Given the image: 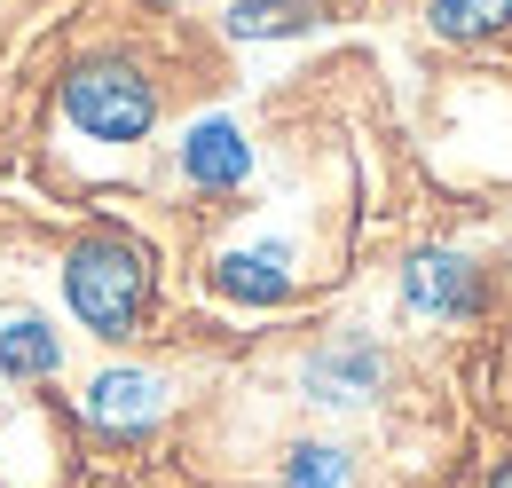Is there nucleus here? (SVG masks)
<instances>
[{
  "mask_svg": "<svg viewBox=\"0 0 512 488\" xmlns=\"http://www.w3.org/2000/svg\"><path fill=\"white\" fill-rule=\"evenodd\" d=\"M64 307L79 331H95L103 347H127L150 331L158 315V252L119 229V221H95L79 229L64 252Z\"/></svg>",
  "mask_w": 512,
  "mask_h": 488,
  "instance_id": "f257e3e1",
  "label": "nucleus"
},
{
  "mask_svg": "<svg viewBox=\"0 0 512 488\" xmlns=\"http://www.w3.org/2000/svg\"><path fill=\"white\" fill-rule=\"evenodd\" d=\"M64 119H71V134H87V142L127 150V142H150V134H158L166 95H158V79L134 56L95 48V56H79L64 71Z\"/></svg>",
  "mask_w": 512,
  "mask_h": 488,
  "instance_id": "f03ea898",
  "label": "nucleus"
},
{
  "mask_svg": "<svg viewBox=\"0 0 512 488\" xmlns=\"http://www.w3.org/2000/svg\"><path fill=\"white\" fill-rule=\"evenodd\" d=\"M394 300H402L410 323H426V331H457V323H481V315H489L497 284H489V268H481L473 252H457V244H426V252L402 260Z\"/></svg>",
  "mask_w": 512,
  "mask_h": 488,
  "instance_id": "7ed1b4c3",
  "label": "nucleus"
},
{
  "mask_svg": "<svg viewBox=\"0 0 512 488\" xmlns=\"http://www.w3.org/2000/svg\"><path fill=\"white\" fill-rule=\"evenodd\" d=\"M79 418H87V433H103V441H150V433L174 418V378L150 370V363H111L79 386Z\"/></svg>",
  "mask_w": 512,
  "mask_h": 488,
  "instance_id": "20e7f679",
  "label": "nucleus"
},
{
  "mask_svg": "<svg viewBox=\"0 0 512 488\" xmlns=\"http://www.w3.org/2000/svg\"><path fill=\"white\" fill-rule=\"evenodd\" d=\"M386 378H394L386 339H371V331H331L300 363V402H316V410H371L386 394Z\"/></svg>",
  "mask_w": 512,
  "mask_h": 488,
  "instance_id": "39448f33",
  "label": "nucleus"
},
{
  "mask_svg": "<svg viewBox=\"0 0 512 488\" xmlns=\"http://www.w3.org/2000/svg\"><path fill=\"white\" fill-rule=\"evenodd\" d=\"M174 174H182L197 197H237V189L253 182V142H245V126L229 119V111L190 119L182 142H174Z\"/></svg>",
  "mask_w": 512,
  "mask_h": 488,
  "instance_id": "423d86ee",
  "label": "nucleus"
},
{
  "mask_svg": "<svg viewBox=\"0 0 512 488\" xmlns=\"http://www.w3.org/2000/svg\"><path fill=\"white\" fill-rule=\"evenodd\" d=\"M205 284L221 292L229 307H292L300 300V268H292V244L260 237V244H229V252H213V268H205Z\"/></svg>",
  "mask_w": 512,
  "mask_h": 488,
  "instance_id": "0eeeda50",
  "label": "nucleus"
},
{
  "mask_svg": "<svg viewBox=\"0 0 512 488\" xmlns=\"http://www.w3.org/2000/svg\"><path fill=\"white\" fill-rule=\"evenodd\" d=\"M64 370V331L48 315H8L0 323V378L8 386H48Z\"/></svg>",
  "mask_w": 512,
  "mask_h": 488,
  "instance_id": "6e6552de",
  "label": "nucleus"
},
{
  "mask_svg": "<svg viewBox=\"0 0 512 488\" xmlns=\"http://www.w3.org/2000/svg\"><path fill=\"white\" fill-rule=\"evenodd\" d=\"M323 16H331L323 0H237V8H221V32L260 48V40H308Z\"/></svg>",
  "mask_w": 512,
  "mask_h": 488,
  "instance_id": "1a4fd4ad",
  "label": "nucleus"
},
{
  "mask_svg": "<svg viewBox=\"0 0 512 488\" xmlns=\"http://www.w3.org/2000/svg\"><path fill=\"white\" fill-rule=\"evenodd\" d=\"M355 473H363V457L331 433L284 441V457H276V488H355Z\"/></svg>",
  "mask_w": 512,
  "mask_h": 488,
  "instance_id": "9d476101",
  "label": "nucleus"
},
{
  "mask_svg": "<svg viewBox=\"0 0 512 488\" xmlns=\"http://www.w3.org/2000/svg\"><path fill=\"white\" fill-rule=\"evenodd\" d=\"M426 32L449 48H481L512 32V0H426Z\"/></svg>",
  "mask_w": 512,
  "mask_h": 488,
  "instance_id": "9b49d317",
  "label": "nucleus"
},
{
  "mask_svg": "<svg viewBox=\"0 0 512 488\" xmlns=\"http://www.w3.org/2000/svg\"><path fill=\"white\" fill-rule=\"evenodd\" d=\"M481 488H512V449L497 457V465H489V481H481Z\"/></svg>",
  "mask_w": 512,
  "mask_h": 488,
  "instance_id": "f8f14e48",
  "label": "nucleus"
}]
</instances>
